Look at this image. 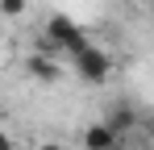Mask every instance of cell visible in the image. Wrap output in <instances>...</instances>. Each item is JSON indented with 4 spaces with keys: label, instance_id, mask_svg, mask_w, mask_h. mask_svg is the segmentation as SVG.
Returning <instances> with one entry per match:
<instances>
[{
    "label": "cell",
    "instance_id": "52a82bcc",
    "mask_svg": "<svg viewBox=\"0 0 154 150\" xmlns=\"http://www.w3.org/2000/svg\"><path fill=\"white\" fill-rule=\"evenodd\" d=\"M0 150H17V146H13V138H8L4 129H0Z\"/></svg>",
    "mask_w": 154,
    "mask_h": 150
},
{
    "label": "cell",
    "instance_id": "277c9868",
    "mask_svg": "<svg viewBox=\"0 0 154 150\" xmlns=\"http://www.w3.org/2000/svg\"><path fill=\"white\" fill-rule=\"evenodd\" d=\"M104 125H108L117 138H129V133H133V125H137V108H129V104H121V100H117V104L108 108Z\"/></svg>",
    "mask_w": 154,
    "mask_h": 150
},
{
    "label": "cell",
    "instance_id": "7a4b0ae2",
    "mask_svg": "<svg viewBox=\"0 0 154 150\" xmlns=\"http://www.w3.org/2000/svg\"><path fill=\"white\" fill-rule=\"evenodd\" d=\"M71 58H75V71L83 75L88 83H104V79H108V71H112V58H108L100 46H92V42H83Z\"/></svg>",
    "mask_w": 154,
    "mask_h": 150
},
{
    "label": "cell",
    "instance_id": "ba28073f",
    "mask_svg": "<svg viewBox=\"0 0 154 150\" xmlns=\"http://www.w3.org/2000/svg\"><path fill=\"white\" fill-rule=\"evenodd\" d=\"M33 150H63V146H58V142H38Z\"/></svg>",
    "mask_w": 154,
    "mask_h": 150
},
{
    "label": "cell",
    "instance_id": "6da1fadb",
    "mask_svg": "<svg viewBox=\"0 0 154 150\" xmlns=\"http://www.w3.org/2000/svg\"><path fill=\"white\" fill-rule=\"evenodd\" d=\"M83 42H88V38H83V29H79L75 21H67V17H50V25H46V38L38 42V50H42V54H58V50L75 54Z\"/></svg>",
    "mask_w": 154,
    "mask_h": 150
},
{
    "label": "cell",
    "instance_id": "3957f363",
    "mask_svg": "<svg viewBox=\"0 0 154 150\" xmlns=\"http://www.w3.org/2000/svg\"><path fill=\"white\" fill-rule=\"evenodd\" d=\"M25 71L33 75L38 83H58V79H63V67H58V58H54V54H42V50L25 58Z\"/></svg>",
    "mask_w": 154,
    "mask_h": 150
},
{
    "label": "cell",
    "instance_id": "8992f818",
    "mask_svg": "<svg viewBox=\"0 0 154 150\" xmlns=\"http://www.w3.org/2000/svg\"><path fill=\"white\" fill-rule=\"evenodd\" d=\"M29 8V0H0V17H21Z\"/></svg>",
    "mask_w": 154,
    "mask_h": 150
},
{
    "label": "cell",
    "instance_id": "5b68a950",
    "mask_svg": "<svg viewBox=\"0 0 154 150\" xmlns=\"http://www.w3.org/2000/svg\"><path fill=\"white\" fill-rule=\"evenodd\" d=\"M121 142H125V138H117L104 121H96V125L83 129V146L88 150H121Z\"/></svg>",
    "mask_w": 154,
    "mask_h": 150
}]
</instances>
